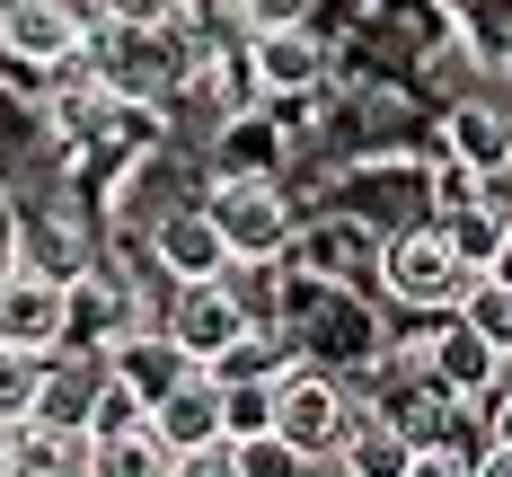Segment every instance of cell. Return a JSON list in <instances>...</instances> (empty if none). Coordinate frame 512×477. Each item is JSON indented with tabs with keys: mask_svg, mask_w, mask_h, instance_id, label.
Listing matches in <instances>:
<instances>
[{
	"mask_svg": "<svg viewBox=\"0 0 512 477\" xmlns=\"http://www.w3.org/2000/svg\"><path fill=\"white\" fill-rule=\"evenodd\" d=\"M283 327H292V345H301L309 363H327V371H354L380 354V336H371V310H362L354 292L336 283V274H292V292H283Z\"/></svg>",
	"mask_w": 512,
	"mask_h": 477,
	"instance_id": "6da1fadb",
	"label": "cell"
},
{
	"mask_svg": "<svg viewBox=\"0 0 512 477\" xmlns=\"http://www.w3.org/2000/svg\"><path fill=\"white\" fill-rule=\"evenodd\" d=\"M468 283H477V274L460 265V248H451V230H442V221H415V230H398V239L380 248V292H389L398 310L442 318V310H460Z\"/></svg>",
	"mask_w": 512,
	"mask_h": 477,
	"instance_id": "7a4b0ae2",
	"label": "cell"
},
{
	"mask_svg": "<svg viewBox=\"0 0 512 477\" xmlns=\"http://www.w3.org/2000/svg\"><path fill=\"white\" fill-rule=\"evenodd\" d=\"M256 301L230 283V274H212V283H168V310H159V327L186 345V363H204V371H221L230 354H239V336L256 327Z\"/></svg>",
	"mask_w": 512,
	"mask_h": 477,
	"instance_id": "3957f363",
	"label": "cell"
},
{
	"mask_svg": "<svg viewBox=\"0 0 512 477\" xmlns=\"http://www.w3.org/2000/svg\"><path fill=\"white\" fill-rule=\"evenodd\" d=\"M204 212L221 221V239H230V257L239 265H274L292 257V195H283V177H212Z\"/></svg>",
	"mask_w": 512,
	"mask_h": 477,
	"instance_id": "277c9868",
	"label": "cell"
},
{
	"mask_svg": "<svg viewBox=\"0 0 512 477\" xmlns=\"http://www.w3.org/2000/svg\"><path fill=\"white\" fill-rule=\"evenodd\" d=\"M354 389H345V371L327 363H292L283 380H274V433H292L309 460H336V442L354 433Z\"/></svg>",
	"mask_w": 512,
	"mask_h": 477,
	"instance_id": "5b68a950",
	"label": "cell"
},
{
	"mask_svg": "<svg viewBox=\"0 0 512 477\" xmlns=\"http://www.w3.org/2000/svg\"><path fill=\"white\" fill-rule=\"evenodd\" d=\"M142 327H159V318L142 310L133 274L106 265V257H89V274L71 283V336H62V345H80V354H115V345L142 336Z\"/></svg>",
	"mask_w": 512,
	"mask_h": 477,
	"instance_id": "8992f818",
	"label": "cell"
},
{
	"mask_svg": "<svg viewBox=\"0 0 512 477\" xmlns=\"http://www.w3.org/2000/svg\"><path fill=\"white\" fill-rule=\"evenodd\" d=\"M62 336H71V283L45 274V265H9L0 274V345L53 354Z\"/></svg>",
	"mask_w": 512,
	"mask_h": 477,
	"instance_id": "52a82bcc",
	"label": "cell"
},
{
	"mask_svg": "<svg viewBox=\"0 0 512 477\" xmlns=\"http://www.w3.org/2000/svg\"><path fill=\"white\" fill-rule=\"evenodd\" d=\"M0 53H9L18 71L53 80V71H71V62L89 53V36L71 27L62 0H0Z\"/></svg>",
	"mask_w": 512,
	"mask_h": 477,
	"instance_id": "ba28073f",
	"label": "cell"
},
{
	"mask_svg": "<svg viewBox=\"0 0 512 477\" xmlns=\"http://www.w3.org/2000/svg\"><path fill=\"white\" fill-rule=\"evenodd\" d=\"M415 363L433 371L442 389H460L468 407H477V398H486V389H495V380L512 371V354H495V345H486V336H477L460 310H442V318H433V336L415 345Z\"/></svg>",
	"mask_w": 512,
	"mask_h": 477,
	"instance_id": "9c48e42d",
	"label": "cell"
},
{
	"mask_svg": "<svg viewBox=\"0 0 512 477\" xmlns=\"http://www.w3.org/2000/svg\"><path fill=\"white\" fill-rule=\"evenodd\" d=\"M151 257L168 283H212V274H230V239H221V221H212L204 204H177V212H159L151 221Z\"/></svg>",
	"mask_w": 512,
	"mask_h": 477,
	"instance_id": "30bf717a",
	"label": "cell"
},
{
	"mask_svg": "<svg viewBox=\"0 0 512 477\" xmlns=\"http://www.w3.org/2000/svg\"><path fill=\"white\" fill-rule=\"evenodd\" d=\"M248 62H256V98H309L327 80V45L309 27H265V36H248Z\"/></svg>",
	"mask_w": 512,
	"mask_h": 477,
	"instance_id": "8fae6325",
	"label": "cell"
},
{
	"mask_svg": "<svg viewBox=\"0 0 512 477\" xmlns=\"http://www.w3.org/2000/svg\"><path fill=\"white\" fill-rule=\"evenodd\" d=\"M89 460H98L89 424H62V416L9 424V477H89Z\"/></svg>",
	"mask_w": 512,
	"mask_h": 477,
	"instance_id": "7c38bea8",
	"label": "cell"
},
{
	"mask_svg": "<svg viewBox=\"0 0 512 477\" xmlns=\"http://www.w3.org/2000/svg\"><path fill=\"white\" fill-rule=\"evenodd\" d=\"M442 151L468 159L477 177H504V168H512V106H495V98H460L451 115H442Z\"/></svg>",
	"mask_w": 512,
	"mask_h": 477,
	"instance_id": "4fadbf2b",
	"label": "cell"
},
{
	"mask_svg": "<svg viewBox=\"0 0 512 477\" xmlns=\"http://www.w3.org/2000/svg\"><path fill=\"white\" fill-rule=\"evenodd\" d=\"M106 371H115V380H124L142 407H159V398H168V389H177L195 363H186V345H177L168 327H142V336H124V345L106 354Z\"/></svg>",
	"mask_w": 512,
	"mask_h": 477,
	"instance_id": "5bb4252c",
	"label": "cell"
},
{
	"mask_svg": "<svg viewBox=\"0 0 512 477\" xmlns=\"http://www.w3.org/2000/svg\"><path fill=\"white\" fill-rule=\"evenodd\" d=\"M106 354H80V345H53L45 371H36V416H62V424H89V407H98L106 389Z\"/></svg>",
	"mask_w": 512,
	"mask_h": 477,
	"instance_id": "9a60e30c",
	"label": "cell"
},
{
	"mask_svg": "<svg viewBox=\"0 0 512 477\" xmlns=\"http://www.w3.org/2000/svg\"><path fill=\"white\" fill-rule=\"evenodd\" d=\"M389 416L407 424V442H468V416H477V407H468L460 389H442L433 371L415 363V380L389 398Z\"/></svg>",
	"mask_w": 512,
	"mask_h": 477,
	"instance_id": "2e32d148",
	"label": "cell"
},
{
	"mask_svg": "<svg viewBox=\"0 0 512 477\" xmlns=\"http://www.w3.org/2000/svg\"><path fill=\"white\" fill-rule=\"evenodd\" d=\"M151 424L177 442V451H195V442H221V371L195 363V371H186V380H177V389L151 407Z\"/></svg>",
	"mask_w": 512,
	"mask_h": 477,
	"instance_id": "e0dca14e",
	"label": "cell"
},
{
	"mask_svg": "<svg viewBox=\"0 0 512 477\" xmlns=\"http://www.w3.org/2000/svg\"><path fill=\"white\" fill-rule=\"evenodd\" d=\"M407 460H415V442H407V424L389 416V407H362L354 433L336 442V469L345 477H407Z\"/></svg>",
	"mask_w": 512,
	"mask_h": 477,
	"instance_id": "ac0fdd59",
	"label": "cell"
},
{
	"mask_svg": "<svg viewBox=\"0 0 512 477\" xmlns=\"http://www.w3.org/2000/svg\"><path fill=\"white\" fill-rule=\"evenodd\" d=\"M283 168V133L265 106H239L221 115V142H212V177H274Z\"/></svg>",
	"mask_w": 512,
	"mask_h": 477,
	"instance_id": "d6986e66",
	"label": "cell"
},
{
	"mask_svg": "<svg viewBox=\"0 0 512 477\" xmlns=\"http://www.w3.org/2000/svg\"><path fill=\"white\" fill-rule=\"evenodd\" d=\"M89 442H98L89 477H177V442H168L151 416H142V424H115V433H89Z\"/></svg>",
	"mask_w": 512,
	"mask_h": 477,
	"instance_id": "ffe728a7",
	"label": "cell"
},
{
	"mask_svg": "<svg viewBox=\"0 0 512 477\" xmlns=\"http://www.w3.org/2000/svg\"><path fill=\"white\" fill-rule=\"evenodd\" d=\"M433 221L451 230V248H460V265H468V274H486V265L504 257V230H512V221H504L495 204H486V195H477V204H460V212H433Z\"/></svg>",
	"mask_w": 512,
	"mask_h": 477,
	"instance_id": "44dd1931",
	"label": "cell"
},
{
	"mask_svg": "<svg viewBox=\"0 0 512 477\" xmlns=\"http://www.w3.org/2000/svg\"><path fill=\"white\" fill-rule=\"evenodd\" d=\"M460 318L477 327V336H486V345H495V354H512V283L477 274V283L460 292Z\"/></svg>",
	"mask_w": 512,
	"mask_h": 477,
	"instance_id": "7402d4cb",
	"label": "cell"
},
{
	"mask_svg": "<svg viewBox=\"0 0 512 477\" xmlns=\"http://www.w3.org/2000/svg\"><path fill=\"white\" fill-rule=\"evenodd\" d=\"M239 477H318V460H309L292 433H274V424H265V433L239 442Z\"/></svg>",
	"mask_w": 512,
	"mask_h": 477,
	"instance_id": "603a6c76",
	"label": "cell"
},
{
	"mask_svg": "<svg viewBox=\"0 0 512 477\" xmlns=\"http://www.w3.org/2000/svg\"><path fill=\"white\" fill-rule=\"evenodd\" d=\"M460 45L477 62H512V0H460Z\"/></svg>",
	"mask_w": 512,
	"mask_h": 477,
	"instance_id": "cb8c5ba5",
	"label": "cell"
},
{
	"mask_svg": "<svg viewBox=\"0 0 512 477\" xmlns=\"http://www.w3.org/2000/svg\"><path fill=\"white\" fill-rule=\"evenodd\" d=\"M265 424H274V380H221V433L248 442Z\"/></svg>",
	"mask_w": 512,
	"mask_h": 477,
	"instance_id": "d4e9b609",
	"label": "cell"
},
{
	"mask_svg": "<svg viewBox=\"0 0 512 477\" xmlns=\"http://www.w3.org/2000/svg\"><path fill=\"white\" fill-rule=\"evenodd\" d=\"M36 371H45V354L0 345V424H27V416H36Z\"/></svg>",
	"mask_w": 512,
	"mask_h": 477,
	"instance_id": "484cf974",
	"label": "cell"
},
{
	"mask_svg": "<svg viewBox=\"0 0 512 477\" xmlns=\"http://www.w3.org/2000/svg\"><path fill=\"white\" fill-rule=\"evenodd\" d=\"M477 195H486V177H477L468 159L442 151V168H433V212H460V204H477Z\"/></svg>",
	"mask_w": 512,
	"mask_h": 477,
	"instance_id": "4316f807",
	"label": "cell"
},
{
	"mask_svg": "<svg viewBox=\"0 0 512 477\" xmlns=\"http://www.w3.org/2000/svg\"><path fill=\"white\" fill-rule=\"evenodd\" d=\"M407 477H477V451L468 442H415Z\"/></svg>",
	"mask_w": 512,
	"mask_h": 477,
	"instance_id": "83f0119b",
	"label": "cell"
},
{
	"mask_svg": "<svg viewBox=\"0 0 512 477\" xmlns=\"http://www.w3.org/2000/svg\"><path fill=\"white\" fill-rule=\"evenodd\" d=\"M239 9V27L265 36V27H309V0H230Z\"/></svg>",
	"mask_w": 512,
	"mask_h": 477,
	"instance_id": "f1b7e54d",
	"label": "cell"
},
{
	"mask_svg": "<svg viewBox=\"0 0 512 477\" xmlns=\"http://www.w3.org/2000/svg\"><path fill=\"white\" fill-rule=\"evenodd\" d=\"M177 477H239V442L221 433V442H195V451H177Z\"/></svg>",
	"mask_w": 512,
	"mask_h": 477,
	"instance_id": "f546056e",
	"label": "cell"
},
{
	"mask_svg": "<svg viewBox=\"0 0 512 477\" xmlns=\"http://www.w3.org/2000/svg\"><path fill=\"white\" fill-rule=\"evenodd\" d=\"M477 424H486V442H504V451H512V371L477 398Z\"/></svg>",
	"mask_w": 512,
	"mask_h": 477,
	"instance_id": "4dcf8cb0",
	"label": "cell"
},
{
	"mask_svg": "<svg viewBox=\"0 0 512 477\" xmlns=\"http://www.w3.org/2000/svg\"><path fill=\"white\" fill-rule=\"evenodd\" d=\"M106 9H115V18H168L177 0H106Z\"/></svg>",
	"mask_w": 512,
	"mask_h": 477,
	"instance_id": "1f68e13d",
	"label": "cell"
},
{
	"mask_svg": "<svg viewBox=\"0 0 512 477\" xmlns=\"http://www.w3.org/2000/svg\"><path fill=\"white\" fill-rule=\"evenodd\" d=\"M477 477H512V451H504V442H486V451H477Z\"/></svg>",
	"mask_w": 512,
	"mask_h": 477,
	"instance_id": "d6a6232c",
	"label": "cell"
},
{
	"mask_svg": "<svg viewBox=\"0 0 512 477\" xmlns=\"http://www.w3.org/2000/svg\"><path fill=\"white\" fill-rule=\"evenodd\" d=\"M486 274H495V283H512V230H504V257L486 265Z\"/></svg>",
	"mask_w": 512,
	"mask_h": 477,
	"instance_id": "836d02e7",
	"label": "cell"
},
{
	"mask_svg": "<svg viewBox=\"0 0 512 477\" xmlns=\"http://www.w3.org/2000/svg\"><path fill=\"white\" fill-rule=\"evenodd\" d=\"M0 477H9V424H0Z\"/></svg>",
	"mask_w": 512,
	"mask_h": 477,
	"instance_id": "e575fe53",
	"label": "cell"
},
{
	"mask_svg": "<svg viewBox=\"0 0 512 477\" xmlns=\"http://www.w3.org/2000/svg\"><path fill=\"white\" fill-rule=\"evenodd\" d=\"M442 9H460V0H442Z\"/></svg>",
	"mask_w": 512,
	"mask_h": 477,
	"instance_id": "d590c367",
	"label": "cell"
},
{
	"mask_svg": "<svg viewBox=\"0 0 512 477\" xmlns=\"http://www.w3.org/2000/svg\"><path fill=\"white\" fill-rule=\"evenodd\" d=\"M504 71H512V62H504Z\"/></svg>",
	"mask_w": 512,
	"mask_h": 477,
	"instance_id": "8d00e7d4",
	"label": "cell"
}]
</instances>
